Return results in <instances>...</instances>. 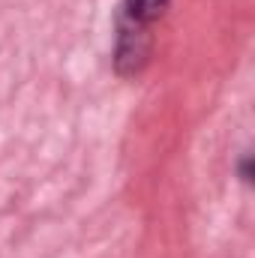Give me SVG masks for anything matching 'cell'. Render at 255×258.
<instances>
[{"label": "cell", "instance_id": "cell-2", "mask_svg": "<svg viewBox=\"0 0 255 258\" xmlns=\"http://www.w3.org/2000/svg\"><path fill=\"white\" fill-rule=\"evenodd\" d=\"M168 3L171 0H123L117 6V15H123L132 24H141V27H150L153 30V24L165 15Z\"/></svg>", "mask_w": 255, "mask_h": 258}, {"label": "cell", "instance_id": "cell-1", "mask_svg": "<svg viewBox=\"0 0 255 258\" xmlns=\"http://www.w3.org/2000/svg\"><path fill=\"white\" fill-rule=\"evenodd\" d=\"M153 54L150 27L132 24L123 15H114V72L120 78H135Z\"/></svg>", "mask_w": 255, "mask_h": 258}]
</instances>
